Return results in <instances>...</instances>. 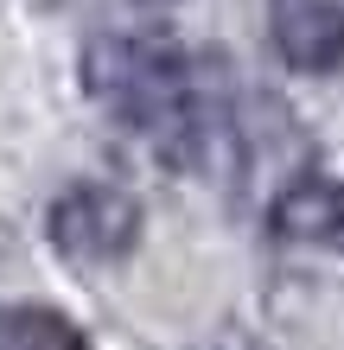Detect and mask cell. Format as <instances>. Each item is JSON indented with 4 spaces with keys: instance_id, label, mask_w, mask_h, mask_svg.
I'll return each instance as SVG.
<instances>
[{
    "instance_id": "6da1fadb",
    "label": "cell",
    "mask_w": 344,
    "mask_h": 350,
    "mask_svg": "<svg viewBox=\"0 0 344 350\" xmlns=\"http://www.w3.org/2000/svg\"><path fill=\"white\" fill-rule=\"evenodd\" d=\"M83 90L166 172H224L242 153V109L224 57L166 32H103L83 51Z\"/></svg>"
},
{
    "instance_id": "7a4b0ae2",
    "label": "cell",
    "mask_w": 344,
    "mask_h": 350,
    "mask_svg": "<svg viewBox=\"0 0 344 350\" xmlns=\"http://www.w3.org/2000/svg\"><path fill=\"white\" fill-rule=\"evenodd\" d=\"M45 230H51V249L64 261L115 267V261H128L134 242H140V198L121 191V185L83 178V185H70V191L51 204Z\"/></svg>"
},
{
    "instance_id": "3957f363",
    "label": "cell",
    "mask_w": 344,
    "mask_h": 350,
    "mask_svg": "<svg viewBox=\"0 0 344 350\" xmlns=\"http://www.w3.org/2000/svg\"><path fill=\"white\" fill-rule=\"evenodd\" d=\"M268 38L287 70H344V0H268Z\"/></svg>"
},
{
    "instance_id": "277c9868",
    "label": "cell",
    "mask_w": 344,
    "mask_h": 350,
    "mask_svg": "<svg viewBox=\"0 0 344 350\" xmlns=\"http://www.w3.org/2000/svg\"><path fill=\"white\" fill-rule=\"evenodd\" d=\"M268 230L293 249H332L344 255V178L332 172H300L274 191Z\"/></svg>"
},
{
    "instance_id": "5b68a950",
    "label": "cell",
    "mask_w": 344,
    "mask_h": 350,
    "mask_svg": "<svg viewBox=\"0 0 344 350\" xmlns=\"http://www.w3.org/2000/svg\"><path fill=\"white\" fill-rule=\"evenodd\" d=\"M13 261H19V236L0 223V267H13Z\"/></svg>"
},
{
    "instance_id": "8992f818",
    "label": "cell",
    "mask_w": 344,
    "mask_h": 350,
    "mask_svg": "<svg viewBox=\"0 0 344 350\" xmlns=\"http://www.w3.org/2000/svg\"><path fill=\"white\" fill-rule=\"evenodd\" d=\"M224 350H261V344H224Z\"/></svg>"
}]
</instances>
